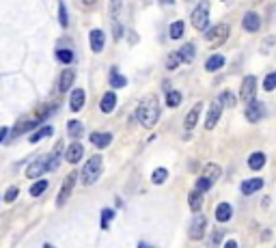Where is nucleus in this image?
<instances>
[{
	"label": "nucleus",
	"mask_w": 276,
	"mask_h": 248,
	"mask_svg": "<svg viewBox=\"0 0 276 248\" xmlns=\"http://www.w3.org/2000/svg\"><path fill=\"white\" fill-rule=\"evenodd\" d=\"M205 229H207V218L203 214H197L194 220L190 222V238L192 240H201L205 235Z\"/></svg>",
	"instance_id": "obj_8"
},
{
	"label": "nucleus",
	"mask_w": 276,
	"mask_h": 248,
	"mask_svg": "<svg viewBox=\"0 0 276 248\" xmlns=\"http://www.w3.org/2000/svg\"><path fill=\"white\" fill-rule=\"evenodd\" d=\"M61 151H63V145L59 142V145L54 147V151L50 153V156H46V169H48V173L54 171L56 166H59V156H61Z\"/></svg>",
	"instance_id": "obj_23"
},
{
	"label": "nucleus",
	"mask_w": 276,
	"mask_h": 248,
	"mask_svg": "<svg viewBox=\"0 0 276 248\" xmlns=\"http://www.w3.org/2000/svg\"><path fill=\"white\" fill-rule=\"evenodd\" d=\"M188 205H190L192 212H197V214H199V209L203 207V194H199L197 190H192L190 194H188Z\"/></svg>",
	"instance_id": "obj_25"
},
{
	"label": "nucleus",
	"mask_w": 276,
	"mask_h": 248,
	"mask_svg": "<svg viewBox=\"0 0 276 248\" xmlns=\"http://www.w3.org/2000/svg\"><path fill=\"white\" fill-rule=\"evenodd\" d=\"M179 104H181V93H179V91H168V93H166V106L177 108Z\"/></svg>",
	"instance_id": "obj_31"
},
{
	"label": "nucleus",
	"mask_w": 276,
	"mask_h": 248,
	"mask_svg": "<svg viewBox=\"0 0 276 248\" xmlns=\"http://www.w3.org/2000/svg\"><path fill=\"white\" fill-rule=\"evenodd\" d=\"M242 26L246 33H257V30L261 28V17L257 15L255 11H248V13L242 17Z\"/></svg>",
	"instance_id": "obj_10"
},
{
	"label": "nucleus",
	"mask_w": 276,
	"mask_h": 248,
	"mask_svg": "<svg viewBox=\"0 0 276 248\" xmlns=\"http://www.w3.org/2000/svg\"><path fill=\"white\" fill-rule=\"evenodd\" d=\"M266 153L263 151H255V153H250L248 156V166H250V171H261L263 166H266Z\"/></svg>",
	"instance_id": "obj_17"
},
{
	"label": "nucleus",
	"mask_w": 276,
	"mask_h": 248,
	"mask_svg": "<svg viewBox=\"0 0 276 248\" xmlns=\"http://www.w3.org/2000/svg\"><path fill=\"white\" fill-rule=\"evenodd\" d=\"M227 37H229V24H216L214 28L207 30L205 39L209 46H220V43L227 41Z\"/></svg>",
	"instance_id": "obj_4"
},
{
	"label": "nucleus",
	"mask_w": 276,
	"mask_h": 248,
	"mask_svg": "<svg viewBox=\"0 0 276 248\" xmlns=\"http://www.w3.org/2000/svg\"><path fill=\"white\" fill-rule=\"evenodd\" d=\"M15 198H17V188H15V186H11V188L4 192V201H7V203H13Z\"/></svg>",
	"instance_id": "obj_40"
},
{
	"label": "nucleus",
	"mask_w": 276,
	"mask_h": 248,
	"mask_svg": "<svg viewBox=\"0 0 276 248\" xmlns=\"http://www.w3.org/2000/svg\"><path fill=\"white\" fill-rule=\"evenodd\" d=\"M218 102L222 104V106H235V95L231 91H224L220 97H218Z\"/></svg>",
	"instance_id": "obj_36"
},
{
	"label": "nucleus",
	"mask_w": 276,
	"mask_h": 248,
	"mask_svg": "<svg viewBox=\"0 0 276 248\" xmlns=\"http://www.w3.org/2000/svg\"><path fill=\"white\" fill-rule=\"evenodd\" d=\"M73 78H76V71H73V69H65V71H63L61 82H59V91L61 93H67L69 86L73 84Z\"/></svg>",
	"instance_id": "obj_22"
},
{
	"label": "nucleus",
	"mask_w": 276,
	"mask_h": 248,
	"mask_svg": "<svg viewBox=\"0 0 276 248\" xmlns=\"http://www.w3.org/2000/svg\"><path fill=\"white\" fill-rule=\"evenodd\" d=\"M125 84H128V78L121 76L117 69H112L110 71V86H112V89H123Z\"/></svg>",
	"instance_id": "obj_28"
},
{
	"label": "nucleus",
	"mask_w": 276,
	"mask_h": 248,
	"mask_svg": "<svg viewBox=\"0 0 276 248\" xmlns=\"http://www.w3.org/2000/svg\"><path fill=\"white\" fill-rule=\"evenodd\" d=\"M255 95H257V78L250 73V76H246L242 80V89H240V97L244 99L246 104L255 102Z\"/></svg>",
	"instance_id": "obj_5"
},
{
	"label": "nucleus",
	"mask_w": 276,
	"mask_h": 248,
	"mask_svg": "<svg viewBox=\"0 0 276 248\" xmlns=\"http://www.w3.org/2000/svg\"><path fill=\"white\" fill-rule=\"evenodd\" d=\"M222 65H224V57H222V54H211V57L205 61V69L207 71H218Z\"/></svg>",
	"instance_id": "obj_24"
},
{
	"label": "nucleus",
	"mask_w": 276,
	"mask_h": 248,
	"mask_svg": "<svg viewBox=\"0 0 276 248\" xmlns=\"http://www.w3.org/2000/svg\"><path fill=\"white\" fill-rule=\"evenodd\" d=\"M56 59H59L63 65H71L73 52H71V50H67V48H61V50H56Z\"/></svg>",
	"instance_id": "obj_30"
},
{
	"label": "nucleus",
	"mask_w": 276,
	"mask_h": 248,
	"mask_svg": "<svg viewBox=\"0 0 276 248\" xmlns=\"http://www.w3.org/2000/svg\"><path fill=\"white\" fill-rule=\"evenodd\" d=\"M54 134V127L52 125H43L41 129H37V132H33V134H30V142H39L41 138H46V136H52Z\"/></svg>",
	"instance_id": "obj_27"
},
{
	"label": "nucleus",
	"mask_w": 276,
	"mask_h": 248,
	"mask_svg": "<svg viewBox=\"0 0 276 248\" xmlns=\"http://www.w3.org/2000/svg\"><path fill=\"white\" fill-rule=\"evenodd\" d=\"M220 166H218V164H207L205 166V171H203V177L207 179V182H211V184H214L216 182V179L218 177H220Z\"/></svg>",
	"instance_id": "obj_26"
},
{
	"label": "nucleus",
	"mask_w": 276,
	"mask_h": 248,
	"mask_svg": "<svg viewBox=\"0 0 276 248\" xmlns=\"http://www.w3.org/2000/svg\"><path fill=\"white\" fill-rule=\"evenodd\" d=\"M99 175H102V156H93L86 160V164L80 171V179H82L84 186H91L97 182Z\"/></svg>",
	"instance_id": "obj_2"
},
{
	"label": "nucleus",
	"mask_w": 276,
	"mask_h": 248,
	"mask_svg": "<svg viewBox=\"0 0 276 248\" xmlns=\"http://www.w3.org/2000/svg\"><path fill=\"white\" fill-rule=\"evenodd\" d=\"M115 33H117V35H115V37H117V39H121V35H123V28H119V26H117V24H115Z\"/></svg>",
	"instance_id": "obj_44"
},
{
	"label": "nucleus",
	"mask_w": 276,
	"mask_h": 248,
	"mask_svg": "<svg viewBox=\"0 0 276 248\" xmlns=\"http://www.w3.org/2000/svg\"><path fill=\"white\" fill-rule=\"evenodd\" d=\"M91 142L97 149H104V147H108L112 142V134L110 132H93L91 134Z\"/></svg>",
	"instance_id": "obj_16"
},
{
	"label": "nucleus",
	"mask_w": 276,
	"mask_h": 248,
	"mask_svg": "<svg viewBox=\"0 0 276 248\" xmlns=\"http://www.w3.org/2000/svg\"><path fill=\"white\" fill-rule=\"evenodd\" d=\"M43 248H54V246H52V244H46V246H43Z\"/></svg>",
	"instance_id": "obj_46"
},
{
	"label": "nucleus",
	"mask_w": 276,
	"mask_h": 248,
	"mask_svg": "<svg viewBox=\"0 0 276 248\" xmlns=\"http://www.w3.org/2000/svg\"><path fill=\"white\" fill-rule=\"evenodd\" d=\"M59 17H61V26L65 28L67 24H69V17H67V9H65V4H59Z\"/></svg>",
	"instance_id": "obj_39"
},
{
	"label": "nucleus",
	"mask_w": 276,
	"mask_h": 248,
	"mask_svg": "<svg viewBox=\"0 0 276 248\" xmlns=\"http://www.w3.org/2000/svg\"><path fill=\"white\" fill-rule=\"evenodd\" d=\"M43 173H48V169H46V156H41V158H37L33 164L28 166V171H26V175L30 177V179H35V177H41Z\"/></svg>",
	"instance_id": "obj_13"
},
{
	"label": "nucleus",
	"mask_w": 276,
	"mask_h": 248,
	"mask_svg": "<svg viewBox=\"0 0 276 248\" xmlns=\"http://www.w3.org/2000/svg\"><path fill=\"white\" fill-rule=\"evenodd\" d=\"M7 132H9V129H7V127H0V142H2V140H4V136H7Z\"/></svg>",
	"instance_id": "obj_43"
},
{
	"label": "nucleus",
	"mask_w": 276,
	"mask_h": 248,
	"mask_svg": "<svg viewBox=\"0 0 276 248\" xmlns=\"http://www.w3.org/2000/svg\"><path fill=\"white\" fill-rule=\"evenodd\" d=\"M136 115H138V121H140L145 127H153L155 123H158V117H160L158 97H155V95H147L140 102V106H138Z\"/></svg>",
	"instance_id": "obj_1"
},
{
	"label": "nucleus",
	"mask_w": 276,
	"mask_h": 248,
	"mask_svg": "<svg viewBox=\"0 0 276 248\" xmlns=\"http://www.w3.org/2000/svg\"><path fill=\"white\" fill-rule=\"evenodd\" d=\"M263 188V179L261 177H253V179H244L242 186H240V190H242V194H255V192H259Z\"/></svg>",
	"instance_id": "obj_11"
},
{
	"label": "nucleus",
	"mask_w": 276,
	"mask_h": 248,
	"mask_svg": "<svg viewBox=\"0 0 276 248\" xmlns=\"http://www.w3.org/2000/svg\"><path fill=\"white\" fill-rule=\"evenodd\" d=\"M166 177H168V171H166V169H155L153 175H151V182L160 186V184L166 182Z\"/></svg>",
	"instance_id": "obj_34"
},
{
	"label": "nucleus",
	"mask_w": 276,
	"mask_h": 248,
	"mask_svg": "<svg viewBox=\"0 0 276 248\" xmlns=\"http://www.w3.org/2000/svg\"><path fill=\"white\" fill-rule=\"evenodd\" d=\"M220 115H222V104L216 99V102L209 106V113H207L205 129H214V127H216V123H218V119H220Z\"/></svg>",
	"instance_id": "obj_9"
},
{
	"label": "nucleus",
	"mask_w": 276,
	"mask_h": 248,
	"mask_svg": "<svg viewBox=\"0 0 276 248\" xmlns=\"http://www.w3.org/2000/svg\"><path fill=\"white\" fill-rule=\"evenodd\" d=\"M112 218H115V212H112V209H104L102 212V229H108Z\"/></svg>",
	"instance_id": "obj_38"
},
{
	"label": "nucleus",
	"mask_w": 276,
	"mask_h": 248,
	"mask_svg": "<svg viewBox=\"0 0 276 248\" xmlns=\"http://www.w3.org/2000/svg\"><path fill=\"white\" fill-rule=\"evenodd\" d=\"M46 190H48V182L46 179H39V182L33 184V188H30V196H41Z\"/></svg>",
	"instance_id": "obj_32"
},
{
	"label": "nucleus",
	"mask_w": 276,
	"mask_h": 248,
	"mask_svg": "<svg viewBox=\"0 0 276 248\" xmlns=\"http://www.w3.org/2000/svg\"><path fill=\"white\" fill-rule=\"evenodd\" d=\"M84 156V147L80 145V142H73V145H69V149L65 151V160L69 164H78L80 160Z\"/></svg>",
	"instance_id": "obj_12"
},
{
	"label": "nucleus",
	"mask_w": 276,
	"mask_h": 248,
	"mask_svg": "<svg viewBox=\"0 0 276 248\" xmlns=\"http://www.w3.org/2000/svg\"><path fill=\"white\" fill-rule=\"evenodd\" d=\"M192 26L197 30H207V24H209V4L201 2L197 9L192 11Z\"/></svg>",
	"instance_id": "obj_3"
},
{
	"label": "nucleus",
	"mask_w": 276,
	"mask_h": 248,
	"mask_svg": "<svg viewBox=\"0 0 276 248\" xmlns=\"http://www.w3.org/2000/svg\"><path fill=\"white\" fill-rule=\"evenodd\" d=\"M263 89H266L268 93L276 89V71H270L266 76V80H263Z\"/></svg>",
	"instance_id": "obj_35"
},
{
	"label": "nucleus",
	"mask_w": 276,
	"mask_h": 248,
	"mask_svg": "<svg viewBox=\"0 0 276 248\" xmlns=\"http://www.w3.org/2000/svg\"><path fill=\"white\" fill-rule=\"evenodd\" d=\"M67 132H69V136H73V138H76V136H80V132H82V123L76 121V119H71V121L67 123Z\"/></svg>",
	"instance_id": "obj_33"
},
{
	"label": "nucleus",
	"mask_w": 276,
	"mask_h": 248,
	"mask_svg": "<svg viewBox=\"0 0 276 248\" xmlns=\"http://www.w3.org/2000/svg\"><path fill=\"white\" fill-rule=\"evenodd\" d=\"M231 216H233V207H231L229 203H220V205L216 207V220L218 222H229Z\"/></svg>",
	"instance_id": "obj_21"
},
{
	"label": "nucleus",
	"mask_w": 276,
	"mask_h": 248,
	"mask_svg": "<svg viewBox=\"0 0 276 248\" xmlns=\"http://www.w3.org/2000/svg\"><path fill=\"white\" fill-rule=\"evenodd\" d=\"M115 106H117V95L112 91H108V93H104V97H102V102H99V110L102 113H112L115 110Z\"/></svg>",
	"instance_id": "obj_15"
},
{
	"label": "nucleus",
	"mask_w": 276,
	"mask_h": 248,
	"mask_svg": "<svg viewBox=\"0 0 276 248\" xmlns=\"http://www.w3.org/2000/svg\"><path fill=\"white\" fill-rule=\"evenodd\" d=\"M89 39H91V50H93V52H102V50H104V43H106L102 30H99V28L91 30Z\"/></svg>",
	"instance_id": "obj_18"
},
{
	"label": "nucleus",
	"mask_w": 276,
	"mask_h": 248,
	"mask_svg": "<svg viewBox=\"0 0 276 248\" xmlns=\"http://www.w3.org/2000/svg\"><path fill=\"white\" fill-rule=\"evenodd\" d=\"M84 91L82 89H73L71 91V99H69V104H71V110L73 113H78V110H82L84 106Z\"/></svg>",
	"instance_id": "obj_19"
},
{
	"label": "nucleus",
	"mask_w": 276,
	"mask_h": 248,
	"mask_svg": "<svg viewBox=\"0 0 276 248\" xmlns=\"http://www.w3.org/2000/svg\"><path fill=\"white\" fill-rule=\"evenodd\" d=\"M201 110H203V104H197V106H194V108L190 110V113L186 115V121H184V127H186V129H192V127L199 123V115H201Z\"/></svg>",
	"instance_id": "obj_20"
},
{
	"label": "nucleus",
	"mask_w": 276,
	"mask_h": 248,
	"mask_svg": "<svg viewBox=\"0 0 276 248\" xmlns=\"http://www.w3.org/2000/svg\"><path fill=\"white\" fill-rule=\"evenodd\" d=\"M179 63H181V61H179V57H177V52H175L173 57H168V61H166V67H168V69H175V67H177Z\"/></svg>",
	"instance_id": "obj_41"
},
{
	"label": "nucleus",
	"mask_w": 276,
	"mask_h": 248,
	"mask_svg": "<svg viewBox=\"0 0 276 248\" xmlns=\"http://www.w3.org/2000/svg\"><path fill=\"white\" fill-rule=\"evenodd\" d=\"M138 248H153L151 244H145V242H140V244H138Z\"/></svg>",
	"instance_id": "obj_45"
},
{
	"label": "nucleus",
	"mask_w": 276,
	"mask_h": 248,
	"mask_svg": "<svg viewBox=\"0 0 276 248\" xmlns=\"http://www.w3.org/2000/svg\"><path fill=\"white\" fill-rule=\"evenodd\" d=\"M177 57H179L181 63H192L194 57H197V48H194V43L181 46V50H177Z\"/></svg>",
	"instance_id": "obj_14"
},
{
	"label": "nucleus",
	"mask_w": 276,
	"mask_h": 248,
	"mask_svg": "<svg viewBox=\"0 0 276 248\" xmlns=\"http://www.w3.org/2000/svg\"><path fill=\"white\" fill-rule=\"evenodd\" d=\"M266 106H263V102H250L248 106H246V110H244V115H246V119L250 121V123H259L263 117H266Z\"/></svg>",
	"instance_id": "obj_7"
},
{
	"label": "nucleus",
	"mask_w": 276,
	"mask_h": 248,
	"mask_svg": "<svg viewBox=\"0 0 276 248\" xmlns=\"http://www.w3.org/2000/svg\"><path fill=\"white\" fill-rule=\"evenodd\" d=\"M184 30H186V24L177 20V22H173L171 24V28H168V35H171V39H179L181 35H184Z\"/></svg>",
	"instance_id": "obj_29"
},
{
	"label": "nucleus",
	"mask_w": 276,
	"mask_h": 248,
	"mask_svg": "<svg viewBox=\"0 0 276 248\" xmlns=\"http://www.w3.org/2000/svg\"><path fill=\"white\" fill-rule=\"evenodd\" d=\"M76 179H78L76 173H69V175L65 177V182H63V188H61V194H59V198H56V205H59V207H63L69 201L73 186H76Z\"/></svg>",
	"instance_id": "obj_6"
},
{
	"label": "nucleus",
	"mask_w": 276,
	"mask_h": 248,
	"mask_svg": "<svg viewBox=\"0 0 276 248\" xmlns=\"http://www.w3.org/2000/svg\"><path fill=\"white\" fill-rule=\"evenodd\" d=\"M224 248H237V242H235V240H229V242H224Z\"/></svg>",
	"instance_id": "obj_42"
},
{
	"label": "nucleus",
	"mask_w": 276,
	"mask_h": 248,
	"mask_svg": "<svg viewBox=\"0 0 276 248\" xmlns=\"http://www.w3.org/2000/svg\"><path fill=\"white\" fill-rule=\"evenodd\" d=\"M211 186H214V184H211V182H207L205 177H199V182H197V188H194V190H197L199 194H203V192H207V190L211 188Z\"/></svg>",
	"instance_id": "obj_37"
}]
</instances>
